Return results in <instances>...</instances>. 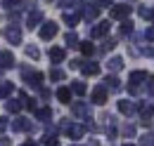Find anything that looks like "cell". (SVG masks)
Wrapping results in <instances>:
<instances>
[{
    "label": "cell",
    "instance_id": "1",
    "mask_svg": "<svg viewBox=\"0 0 154 146\" xmlns=\"http://www.w3.org/2000/svg\"><path fill=\"white\" fill-rule=\"evenodd\" d=\"M24 80L31 85V87H38L40 83H43V73H38V71H31V69H24Z\"/></svg>",
    "mask_w": 154,
    "mask_h": 146
},
{
    "label": "cell",
    "instance_id": "2",
    "mask_svg": "<svg viewBox=\"0 0 154 146\" xmlns=\"http://www.w3.org/2000/svg\"><path fill=\"white\" fill-rule=\"evenodd\" d=\"M57 24H55V21H45V24H43V28H40V38H43V40H52V38L57 36Z\"/></svg>",
    "mask_w": 154,
    "mask_h": 146
},
{
    "label": "cell",
    "instance_id": "3",
    "mask_svg": "<svg viewBox=\"0 0 154 146\" xmlns=\"http://www.w3.org/2000/svg\"><path fill=\"white\" fill-rule=\"evenodd\" d=\"M109 14H112V19H126L131 14V7H128V5H114Z\"/></svg>",
    "mask_w": 154,
    "mask_h": 146
},
{
    "label": "cell",
    "instance_id": "4",
    "mask_svg": "<svg viewBox=\"0 0 154 146\" xmlns=\"http://www.w3.org/2000/svg\"><path fill=\"white\" fill-rule=\"evenodd\" d=\"M78 69L83 71V75H97V73H100V66H97L95 61H81Z\"/></svg>",
    "mask_w": 154,
    "mask_h": 146
},
{
    "label": "cell",
    "instance_id": "5",
    "mask_svg": "<svg viewBox=\"0 0 154 146\" xmlns=\"http://www.w3.org/2000/svg\"><path fill=\"white\" fill-rule=\"evenodd\" d=\"M5 38H7L12 45H19V42H21V31L17 28V26H10V28L5 31Z\"/></svg>",
    "mask_w": 154,
    "mask_h": 146
},
{
    "label": "cell",
    "instance_id": "6",
    "mask_svg": "<svg viewBox=\"0 0 154 146\" xmlns=\"http://www.w3.org/2000/svg\"><path fill=\"white\" fill-rule=\"evenodd\" d=\"M40 21H43V12H40V10H33V12L26 17V28H36Z\"/></svg>",
    "mask_w": 154,
    "mask_h": 146
},
{
    "label": "cell",
    "instance_id": "7",
    "mask_svg": "<svg viewBox=\"0 0 154 146\" xmlns=\"http://www.w3.org/2000/svg\"><path fill=\"white\" fill-rule=\"evenodd\" d=\"M64 132H66V134H69L71 139H81L85 130L81 127V125H74V123H69V125H64Z\"/></svg>",
    "mask_w": 154,
    "mask_h": 146
},
{
    "label": "cell",
    "instance_id": "8",
    "mask_svg": "<svg viewBox=\"0 0 154 146\" xmlns=\"http://www.w3.org/2000/svg\"><path fill=\"white\" fill-rule=\"evenodd\" d=\"M14 66V54L12 52H0V69H12Z\"/></svg>",
    "mask_w": 154,
    "mask_h": 146
},
{
    "label": "cell",
    "instance_id": "9",
    "mask_svg": "<svg viewBox=\"0 0 154 146\" xmlns=\"http://www.w3.org/2000/svg\"><path fill=\"white\" fill-rule=\"evenodd\" d=\"M107 31H109V21H100L90 33H93V38H102V36H107Z\"/></svg>",
    "mask_w": 154,
    "mask_h": 146
},
{
    "label": "cell",
    "instance_id": "10",
    "mask_svg": "<svg viewBox=\"0 0 154 146\" xmlns=\"http://www.w3.org/2000/svg\"><path fill=\"white\" fill-rule=\"evenodd\" d=\"M93 101H95V104H104V101H107V90H104L102 85L93 90Z\"/></svg>",
    "mask_w": 154,
    "mask_h": 146
},
{
    "label": "cell",
    "instance_id": "11",
    "mask_svg": "<svg viewBox=\"0 0 154 146\" xmlns=\"http://www.w3.org/2000/svg\"><path fill=\"white\" fill-rule=\"evenodd\" d=\"M12 127L17 130V132H29V130L33 127V125H31V123H29L26 118H17V120L12 123Z\"/></svg>",
    "mask_w": 154,
    "mask_h": 146
},
{
    "label": "cell",
    "instance_id": "12",
    "mask_svg": "<svg viewBox=\"0 0 154 146\" xmlns=\"http://www.w3.org/2000/svg\"><path fill=\"white\" fill-rule=\"evenodd\" d=\"M57 99L62 101V104H69V101H71V90H69V87H59L57 90Z\"/></svg>",
    "mask_w": 154,
    "mask_h": 146
},
{
    "label": "cell",
    "instance_id": "13",
    "mask_svg": "<svg viewBox=\"0 0 154 146\" xmlns=\"http://www.w3.org/2000/svg\"><path fill=\"white\" fill-rule=\"evenodd\" d=\"M78 19H81L78 12H64V24H66V26H76Z\"/></svg>",
    "mask_w": 154,
    "mask_h": 146
},
{
    "label": "cell",
    "instance_id": "14",
    "mask_svg": "<svg viewBox=\"0 0 154 146\" xmlns=\"http://www.w3.org/2000/svg\"><path fill=\"white\" fill-rule=\"evenodd\" d=\"M50 59H52L55 64H62V61H64V50H62V47H52V50H50Z\"/></svg>",
    "mask_w": 154,
    "mask_h": 146
},
{
    "label": "cell",
    "instance_id": "15",
    "mask_svg": "<svg viewBox=\"0 0 154 146\" xmlns=\"http://www.w3.org/2000/svg\"><path fill=\"white\" fill-rule=\"evenodd\" d=\"M71 111H74V113H76L78 118H88V113H90V111H88V106H85V104H74V106H71Z\"/></svg>",
    "mask_w": 154,
    "mask_h": 146
},
{
    "label": "cell",
    "instance_id": "16",
    "mask_svg": "<svg viewBox=\"0 0 154 146\" xmlns=\"http://www.w3.org/2000/svg\"><path fill=\"white\" fill-rule=\"evenodd\" d=\"M12 92H14V85H12V83H2V85H0V99L10 97Z\"/></svg>",
    "mask_w": 154,
    "mask_h": 146
},
{
    "label": "cell",
    "instance_id": "17",
    "mask_svg": "<svg viewBox=\"0 0 154 146\" xmlns=\"http://www.w3.org/2000/svg\"><path fill=\"white\" fill-rule=\"evenodd\" d=\"M36 118H38V120H45V123H48V120L52 118V111L48 109V106H45V109H38V111H36Z\"/></svg>",
    "mask_w": 154,
    "mask_h": 146
},
{
    "label": "cell",
    "instance_id": "18",
    "mask_svg": "<svg viewBox=\"0 0 154 146\" xmlns=\"http://www.w3.org/2000/svg\"><path fill=\"white\" fill-rule=\"evenodd\" d=\"M85 90H88L85 83H81V80H74V83H71V92H76V94H81V97L85 94Z\"/></svg>",
    "mask_w": 154,
    "mask_h": 146
},
{
    "label": "cell",
    "instance_id": "19",
    "mask_svg": "<svg viewBox=\"0 0 154 146\" xmlns=\"http://www.w3.org/2000/svg\"><path fill=\"white\" fill-rule=\"evenodd\" d=\"M107 66H109L112 71H121V69H123V59H121V57H114V59H109Z\"/></svg>",
    "mask_w": 154,
    "mask_h": 146
},
{
    "label": "cell",
    "instance_id": "20",
    "mask_svg": "<svg viewBox=\"0 0 154 146\" xmlns=\"http://www.w3.org/2000/svg\"><path fill=\"white\" fill-rule=\"evenodd\" d=\"M140 80H147V73L145 71H133L131 73V83H133V85H137Z\"/></svg>",
    "mask_w": 154,
    "mask_h": 146
},
{
    "label": "cell",
    "instance_id": "21",
    "mask_svg": "<svg viewBox=\"0 0 154 146\" xmlns=\"http://www.w3.org/2000/svg\"><path fill=\"white\" fill-rule=\"evenodd\" d=\"M97 12H100V10H97L95 5H88V7L83 10V17H85V19H95V17H97Z\"/></svg>",
    "mask_w": 154,
    "mask_h": 146
},
{
    "label": "cell",
    "instance_id": "22",
    "mask_svg": "<svg viewBox=\"0 0 154 146\" xmlns=\"http://www.w3.org/2000/svg\"><path fill=\"white\" fill-rule=\"evenodd\" d=\"M78 47H81V52H83L85 57H90L93 52H95V47H93V42H88V40H85V42H81Z\"/></svg>",
    "mask_w": 154,
    "mask_h": 146
},
{
    "label": "cell",
    "instance_id": "23",
    "mask_svg": "<svg viewBox=\"0 0 154 146\" xmlns=\"http://www.w3.org/2000/svg\"><path fill=\"white\" fill-rule=\"evenodd\" d=\"M119 111L128 115V113H133V104L131 101H119Z\"/></svg>",
    "mask_w": 154,
    "mask_h": 146
},
{
    "label": "cell",
    "instance_id": "24",
    "mask_svg": "<svg viewBox=\"0 0 154 146\" xmlns=\"http://www.w3.org/2000/svg\"><path fill=\"white\" fill-rule=\"evenodd\" d=\"M104 83H107V87H112V90H119V87H121V85H119V78H114V75H107Z\"/></svg>",
    "mask_w": 154,
    "mask_h": 146
},
{
    "label": "cell",
    "instance_id": "25",
    "mask_svg": "<svg viewBox=\"0 0 154 146\" xmlns=\"http://www.w3.org/2000/svg\"><path fill=\"white\" fill-rule=\"evenodd\" d=\"M64 42H66L69 47H76V42H78V36H76V33H66V38H64Z\"/></svg>",
    "mask_w": 154,
    "mask_h": 146
},
{
    "label": "cell",
    "instance_id": "26",
    "mask_svg": "<svg viewBox=\"0 0 154 146\" xmlns=\"http://www.w3.org/2000/svg\"><path fill=\"white\" fill-rule=\"evenodd\" d=\"M19 109H21V101H14V99L7 101V111H10V113H17Z\"/></svg>",
    "mask_w": 154,
    "mask_h": 146
},
{
    "label": "cell",
    "instance_id": "27",
    "mask_svg": "<svg viewBox=\"0 0 154 146\" xmlns=\"http://www.w3.org/2000/svg\"><path fill=\"white\" fill-rule=\"evenodd\" d=\"M50 78H52V80H64V71H62V69H52V71H50Z\"/></svg>",
    "mask_w": 154,
    "mask_h": 146
},
{
    "label": "cell",
    "instance_id": "28",
    "mask_svg": "<svg viewBox=\"0 0 154 146\" xmlns=\"http://www.w3.org/2000/svg\"><path fill=\"white\" fill-rule=\"evenodd\" d=\"M26 54L31 57V59H38V57H40V52H38V47H33V45H29V47H26Z\"/></svg>",
    "mask_w": 154,
    "mask_h": 146
},
{
    "label": "cell",
    "instance_id": "29",
    "mask_svg": "<svg viewBox=\"0 0 154 146\" xmlns=\"http://www.w3.org/2000/svg\"><path fill=\"white\" fill-rule=\"evenodd\" d=\"M131 31H133V24H131V21H123V24H121V33H123V36H128Z\"/></svg>",
    "mask_w": 154,
    "mask_h": 146
},
{
    "label": "cell",
    "instance_id": "30",
    "mask_svg": "<svg viewBox=\"0 0 154 146\" xmlns=\"http://www.w3.org/2000/svg\"><path fill=\"white\" fill-rule=\"evenodd\" d=\"M19 2H21V0H2V5H5L7 10H14V7L19 5Z\"/></svg>",
    "mask_w": 154,
    "mask_h": 146
},
{
    "label": "cell",
    "instance_id": "31",
    "mask_svg": "<svg viewBox=\"0 0 154 146\" xmlns=\"http://www.w3.org/2000/svg\"><path fill=\"white\" fill-rule=\"evenodd\" d=\"M140 17L149 19V17H152V10H147V7H140Z\"/></svg>",
    "mask_w": 154,
    "mask_h": 146
},
{
    "label": "cell",
    "instance_id": "32",
    "mask_svg": "<svg viewBox=\"0 0 154 146\" xmlns=\"http://www.w3.org/2000/svg\"><path fill=\"white\" fill-rule=\"evenodd\" d=\"M74 5H76V0H62V7H64V10H66V7H74Z\"/></svg>",
    "mask_w": 154,
    "mask_h": 146
},
{
    "label": "cell",
    "instance_id": "33",
    "mask_svg": "<svg viewBox=\"0 0 154 146\" xmlns=\"http://www.w3.org/2000/svg\"><path fill=\"white\" fill-rule=\"evenodd\" d=\"M7 130V118H0V134Z\"/></svg>",
    "mask_w": 154,
    "mask_h": 146
},
{
    "label": "cell",
    "instance_id": "34",
    "mask_svg": "<svg viewBox=\"0 0 154 146\" xmlns=\"http://www.w3.org/2000/svg\"><path fill=\"white\" fill-rule=\"evenodd\" d=\"M145 38H147V40H154V26H152V28H147V33H145Z\"/></svg>",
    "mask_w": 154,
    "mask_h": 146
},
{
    "label": "cell",
    "instance_id": "35",
    "mask_svg": "<svg viewBox=\"0 0 154 146\" xmlns=\"http://www.w3.org/2000/svg\"><path fill=\"white\" fill-rule=\"evenodd\" d=\"M45 146H59V142L55 139V137H50V139H48V144H45Z\"/></svg>",
    "mask_w": 154,
    "mask_h": 146
},
{
    "label": "cell",
    "instance_id": "36",
    "mask_svg": "<svg viewBox=\"0 0 154 146\" xmlns=\"http://www.w3.org/2000/svg\"><path fill=\"white\" fill-rule=\"evenodd\" d=\"M114 45H116L114 40H104V50H112V47H114Z\"/></svg>",
    "mask_w": 154,
    "mask_h": 146
},
{
    "label": "cell",
    "instance_id": "37",
    "mask_svg": "<svg viewBox=\"0 0 154 146\" xmlns=\"http://www.w3.org/2000/svg\"><path fill=\"white\" fill-rule=\"evenodd\" d=\"M149 92L154 94V78H149Z\"/></svg>",
    "mask_w": 154,
    "mask_h": 146
},
{
    "label": "cell",
    "instance_id": "38",
    "mask_svg": "<svg viewBox=\"0 0 154 146\" xmlns=\"http://www.w3.org/2000/svg\"><path fill=\"white\" fill-rule=\"evenodd\" d=\"M21 146H38L36 142H26V144H21Z\"/></svg>",
    "mask_w": 154,
    "mask_h": 146
},
{
    "label": "cell",
    "instance_id": "39",
    "mask_svg": "<svg viewBox=\"0 0 154 146\" xmlns=\"http://www.w3.org/2000/svg\"><path fill=\"white\" fill-rule=\"evenodd\" d=\"M126 146H133V144H126Z\"/></svg>",
    "mask_w": 154,
    "mask_h": 146
},
{
    "label": "cell",
    "instance_id": "40",
    "mask_svg": "<svg viewBox=\"0 0 154 146\" xmlns=\"http://www.w3.org/2000/svg\"><path fill=\"white\" fill-rule=\"evenodd\" d=\"M152 17H154V10H152Z\"/></svg>",
    "mask_w": 154,
    "mask_h": 146
}]
</instances>
